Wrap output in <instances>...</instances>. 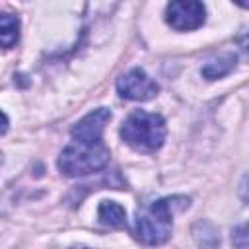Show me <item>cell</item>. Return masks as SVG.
I'll list each match as a JSON object with an SVG mask.
<instances>
[{
	"instance_id": "10",
	"label": "cell",
	"mask_w": 249,
	"mask_h": 249,
	"mask_svg": "<svg viewBox=\"0 0 249 249\" xmlns=\"http://www.w3.org/2000/svg\"><path fill=\"white\" fill-rule=\"evenodd\" d=\"M247 233H245V226L241 224L235 231H233V235H231V241H233V245L237 247V249H245L247 247Z\"/></svg>"
},
{
	"instance_id": "5",
	"label": "cell",
	"mask_w": 249,
	"mask_h": 249,
	"mask_svg": "<svg viewBox=\"0 0 249 249\" xmlns=\"http://www.w3.org/2000/svg\"><path fill=\"white\" fill-rule=\"evenodd\" d=\"M117 91L123 99L130 101H148L154 99L160 91L156 80H152L142 68H130L117 80Z\"/></svg>"
},
{
	"instance_id": "9",
	"label": "cell",
	"mask_w": 249,
	"mask_h": 249,
	"mask_svg": "<svg viewBox=\"0 0 249 249\" xmlns=\"http://www.w3.org/2000/svg\"><path fill=\"white\" fill-rule=\"evenodd\" d=\"M19 41V19L14 14H0V47L12 49Z\"/></svg>"
},
{
	"instance_id": "1",
	"label": "cell",
	"mask_w": 249,
	"mask_h": 249,
	"mask_svg": "<svg viewBox=\"0 0 249 249\" xmlns=\"http://www.w3.org/2000/svg\"><path fill=\"white\" fill-rule=\"evenodd\" d=\"M187 196H165L160 200H154L148 208L138 212L134 222V237L144 245H161L169 239L173 230V214L179 210H185L189 206Z\"/></svg>"
},
{
	"instance_id": "3",
	"label": "cell",
	"mask_w": 249,
	"mask_h": 249,
	"mask_svg": "<svg viewBox=\"0 0 249 249\" xmlns=\"http://www.w3.org/2000/svg\"><path fill=\"white\" fill-rule=\"evenodd\" d=\"M109 158H111V152L103 142L99 144L72 142L60 152L58 169L68 177H82V175L101 171L109 163Z\"/></svg>"
},
{
	"instance_id": "4",
	"label": "cell",
	"mask_w": 249,
	"mask_h": 249,
	"mask_svg": "<svg viewBox=\"0 0 249 249\" xmlns=\"http://www.w3.org/2000/svg\"><path fill=\"white\" fill-rule=\"evenodd\" d=\"M206 19V8L196 0H175L165 6V21L177 31L198 29Z\"/></svg>"
},
{
	"instance_id": "2",
	"label": "cell",
	"mask_w": 249,
	"mask_h": 249,
	"mask_svg": "<svg viewBox=\"0 0 249 249\" xmlns=\"http://www.w3.org/2000/svg\"><path fill=\"white\" fill-rule=\"evenodd\" d=\"M167 128L165 121L158 113H148V111H134L130 113L123 126H121V138L136 152H146L152 154L163 146Z\"/></svg>"
},
{
	"instance_id": "8",
	"label": "cell",
	"mask_w": 249,
	"mask_h": 249,
	"mask_svg": "<svg viewBox=\"0 0 249 249\" xmlns=\"http://www.w3.org/2000/svg\"><path fill=\"white\" fill-rule=\"evenodd\" d=\"M97 216H99V222L105 224V226H111V228L126 226V212L119 202L103 200L97 208Z\"/></svg>"
},
{
	"instance_id": "7",
	"label": "cell",
	"mask_w": 249,
	"mask_h": 249,
	"mask_svg": "<svg viewBox=\"0 0 249 249\" xmlns=\"http://www.w3.org/2000/svg\"><path fill=\"white\" fill-rule=\"evenodd\" d=\"M235 60H237V56L231 54V53L220 54L218 58H210V60L200 68V72H202V76H204L206 80H218V78H224L226 74H230V72L233 70Z\"/></svg>"
},
{
	"instance_id": "12",
	"label": "cell",
	"mask_w": 249,
	"mask_h": 249,
	"mask_svg": "<svg viewBox=\"0 0 249 249\" xmlns=\"http://www.w3.org/2000/svg\"><path fill=\"white\" fill-rule=\"evenodd\" d=\"M72 249H88V247H72Z\"/></svg>"
},
{
	"instance_id": "11",
	"label": "cell",
	"mask_w": 249,
	"mask_h": 249,
	"mask_svg": "<svg viewBox=\"0 0 249 249\" xmlns=\"http://www.w3.org/2000/svg\"><path fill=\"white\" fill-rule=\"evenodd\" d=\"M6 130H8V117H6V113L0 111V134H4Z\"/></svg>"
},
{
	"instance_id": "6",
	"label": "cell",
	"mask_w": 249,
	"mask_h": 249,
	"mask_svg": "<svg viewBox=\"0 0 249 249\" xmlns=\"http://www.w3.org/2000/svg\"><path fill=\"white\" fill-rule=\"evenodd\" d=\"M111 121V111L107 107L93 109L84 119H80L72 126V140L80 144H99L103 142V130L105 124Z\"/></svg>"
}]
</instances>
